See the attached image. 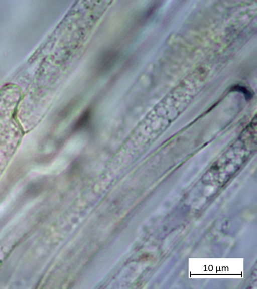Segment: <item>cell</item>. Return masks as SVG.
Segmentation results:
<instances>
[{"mask_svg": "<svg viewBox=\"0 0 257 289\" xmlns=\"http://www.w3.org/2000/svg\"><path fill=\"white\" fill-rule=\"evenodd\" d=\"M116 56L114 52H108L104 54L100 60V68L105 70L109 68L115 61Z\"/></svg>", "mask_w": 257, "mask_h": 289, "instance_id": "6da1fadb", "label": "cell"}]
</instances>
